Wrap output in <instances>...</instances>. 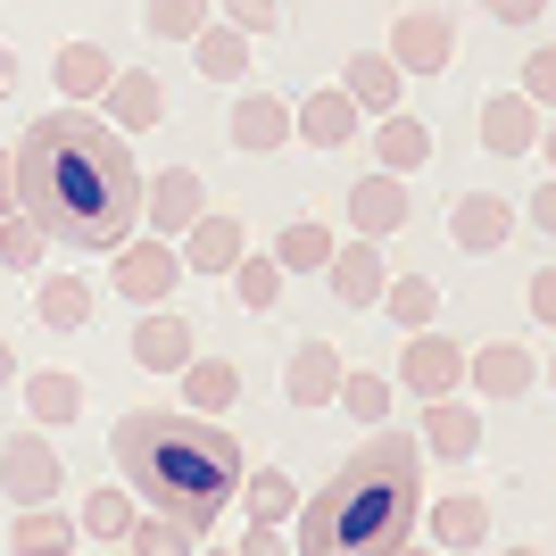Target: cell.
Here are the masks:
<instances>
[{
  "label": "cell",
  "instance_id": "cell-5",
  "mask_svg": "<svg viewBox=\"0 0 556 556\" xmlns=\"http://www.w3.org/2000/svg\"><path fill=\"white\" fill-rule=\"evenodd\" d=\"M109 257H116L109 282H116V291H125L134 307H166V300H175V282H184V257L166 250L159 232H141V241H116Z\"/></svg>",
  "mask_w": 556,
  "mask_h": 556
},
{
  "label": "cell",
  "instance_id": "cell-15",
  "mask_svg": "<svg viewBox=\"0 0 556 556\" xmlns=\"http://www.w3.org/2000/svg\"><path fill=\"white\" fill-rule=\"evenodd\" d=\"M341 357H332V341H300L291 349V374H282V391H291V407H332L341 399Z\"/></svg>",
  "mask_w": 556,
  "mask_h": 556
},
{
  "label": "cell",
  "instance_id": "cell-20",
  "mask_svg": "<svg viewBox=\"0 0 556 556\" xmlns=\"http://www.w3.org/2000/svg\"><path fill=\"white\" fill-rule=\"evenodd\" d=\"M341 92L357 100L366 116H391L399 109V59H391V50H357V59L341 67Z\"/></svg>",
  "mask_w": 556,
  "mask_h": 556
},
{
  "label": "cell",
  "instance_id": "cell-6",
  "mask_svg": "<svg viewBox=\"0 0 556 556\" xmlns=\"http://www.w3.org/2000/svg\"><path fill=\"white\" fill-rule=\"evenodd\" d=\"M399 382L416 399H457V382H465V341H448V332H407L399 341Z\"/></svg>",
  "mask_w": 556,
  "mask_h": 556
},
{
  "label": "cell",
  "instance_id": "cell-36",
  "mask_svg": "<svg viewBox=\"0 0 556 556\" xmlns=\"http://www.w3.org/2000/svg\"><path fill=\"white\" fill-rule=\"evenodd\" d=\"M208 9L216 0H150V34H159V42H191V34L208 25Z\"/></svg>",
  "mask_w": 556,
  "mask_h": 556
},
{
  "label": "cell",
  "instance_id": "cell-1",
  "mask_svg": "<svg viewBox=\"0 0 556 556\" xmlns=\"http://www.w3.org/2000/svg\"><path fill=\"white\" fill-rule=\"evenodd\" d=\"M9 175H17V216H34L59 250H116V241H134L141 191H150L125 134L109 116L75 109V100L25 125L17 150H9Z\"/></svg>",
  "mask_w": 556,
  "mask_h": 556
},
{
  "label": "cell",
  "instance_id": "cell-50",
  "mask_svg": "<svg viewBox=\"0 0 556 556\" xmlns=\"http://www.w3.org/2000/svg\"><path fill=\"white\" fill-rule=\"evenodd\" d=\"M200 556H241V548H200Z\"/></svg>",
  "mask_w": 556,
  "mask_h": 556
},
{
  "label": "cell",
  "instance_id": "cell-26",
  "mask_svg": "<svg viewBox=\"0 0 556 556\" xmlns=\"http://www.w3.org/2000/svg\"><path fill=\"white\" fill-rule=\"evenodd\" d=\"M374 150H382V166H391V175H416V166L432 159V134H424V116L391 109V116H382V134H374Z\"/></svg>",
  "mask_w": 556,
  "mask_h": 556
},
{
  "label": "cell",
  "instance_id": "cell-49",
  "mask_svg": "<svg viewBox=\"0 0 556 556\" xmlns=\"http://www.w3.org/2000/svg\"><path fill=\"white\" fill-rule=\"evenodd\" d=\"M540 150H548V166H556V125H548V134H540Z\"/></svg>",
  "mask_w": 556,
  "mask_h": 556
},
{
  "label": "cell",
  "instance_id": "cell-46",
  "mask_svg": "<svg viewBox=\"0 0 556 556\" xmlns=\"http://www.w3.org/2000/svg\"><path fill=\"white\" fill-rule=\"evenodd\" d=\"M9 84H17V50L0 42V92H9Z\"/></svg>",
  "mask_w": 556,
  "mask_h": 556
},
{
  "label": "cell",
  "instance_id": "cell-32",
  "mask_svg": "<svg viewBox=\"0 0 556 556\" xmlns=\"http://www.w3.org/2000/svg\"><path fill=\"white\" fill-rule=\"evenodd\" d=\"M134 556H200V532L191 523H175V515H150V523H134Z\"/></svg>",
  "mask_w": 556,
  "mask_h": 556
},
{
  "label": "cell",
  "instance_id": "cell-24",
  "mask_svg": "<svg viewBox=\"0 0 556 556\" xmlns=\"http://www.w3.org/2000/svg\"><path fill=\"white\" fill-rule=\"evenodd\" d=\"M241 507H250V523H291V515H300V482H291L282 465L241 473Z\"/></svg>",
  "mask_w": 556,
  "mask_h": 556
},
{
  "label": "cell",
  "instance_id": "cell-28",
  "mask_svg": "<svg viewBox=\"0 0 556 556\" xmlns=\"http://www.w3.org/2000/svg\"><path fill=\"white\" fill-rule=\"evenodd\" d=\"M75 548V523L59 515V498L50 507H17V556H67Z\"/></svg>",
  "mask_w": 556,
  "mask_h": 556
},
{
  "label": "cell",
  "instance_id": "cell-44",
  "mask_svg": "<svg viewBox=\"0 0 556 556\" xmlns=\"http://www.w3.org/2000/svg\"><path fill=\"white\" fill-rule=\"evenodd\" d=\"M532 225H540V232H556V175L532 191Z\"/></svg>",
  "mask_w": 556,
  "mask_h": 556
},
{
  "label": "cell",
  "instance_id": "cell-39",
  "mask_svg": "<svg viewBox=\"0 0 556 556\" xmlns=\"http://www.w3.org/2000/svg\"><path fill=\"white\" fill-rule=\"evenodd\" d=\"M515 92L532 100V109H556V50H532V59H523V84H515Z\"/></svg>",
  "mask_w": 556,
  "mask_h": 556
},
{
  "label": "cell",
  "instance_id": "cell-38",
  "mask_svg": "<svg viewBox=\"0 0 556 556\" xmlns=\"http://www.w3.org/2000/svg\"><path fill=\"white\" fill-rule=\"evenodd\" d=\"M275 266H332V232L325 225H291L275 241Z\"/></svg>",
  "mask_w": 556,
  "mask_h": 556
},
{
  "label": "cell",
  "instance_id": "cell-41",
  "mask_svg": "<svg viewBox=\"0 0 556 556\" xmlns=\"http://www.w3.org/2000/svg\"><path fill=\"white\" fill-rule=\"evenodd\" d=\"M241 556H300V548L282 540V523H250V540H241Z\"/></svg>",
  "mask_w": 556,
  "mask_h": 556
},
{
  "label": "cell",
  "instance_id": "cell-16",
  "mask_svg": "<svg viewBox=\"0 0 556 556\" xmlns=\"http://www.w3.org/2000/svg\"><path fill=\"white\" fill-rule=\"evenodd\" d=\"M325 282H332V300L341 307H382V250L374 241H349V250H332V266H325Z\"/></svg>",
  "mask_w": 556,
  "mask_h": 556
},
{
  "label": "cell",
  "instance_id": "cell-51",
  "mask_svg": "<svg viewBox=\"0 0 556 556\" xmlns=\"http://www.w3.org/2000/svg\"><path fill=\"white\" fill-rule=\"evenodd\" d=\"M498 556H540V548H498Z\"/></svg>",
  "mask_w": 556,
  "mask_h": 556
},
{
  "label": "cell",
  "instance_id": "cell-19",
  "mask_svg": "<svg viewBox=\"0 0 556 556\" xmlns=\"http://www.w3.org/2000/svg\"><path fill=\"white\" fill-rule=\"evenodd\" d=\"M100 100H109V125H116V134H125V125L141 134V125H159V116H166V84H159V75H141V67H116Z\"/></svg>",
  "mask_w": 556,
  "mask_h": 556
},
{
  "label": "cell",
  "instance_id": "cell-17",
  "mask_svg": "<svg viewBox=\"0 0 556 556\" xmlns=\"http://www.w3.org/2000/svg\"><path fill=\"white\" fill-rule=\"evenodd\" d=\"M300 134V125H291V109H282L275 92H241L232 100V141H241V150H250V159H266V150H282V141Z\"/></svg>",
  "mask_w": 556,
  "mask_h": 556
},
{
  "label": "cell",
  "instance_id": "cell-11",
  "mask_svg": "<svg viewBox=\"0 0 556 556\" xmlns=\"http://www.w3.org/2000/svg\"><path fill=\"white\" fill-rule=\"evenodd\" d=\"M349 225H357V241H382V232L407 225V175H366V184L349 191Z\"/></svg>",
  "mask_w": 556,
  "mask_h": 556
},
{
  "label": "cell",
  "instance_id": "cell-37",
  "mask_svg": "<svg viewBox=\"0 0 556 556\" xmlns=\"http://www.w3.org/2000/svg\"><path fill=\"white\" fill-rule=\"evenodd\" d=\"M341 407H349V416H366V424H382V416H391V382L349 366V374H341Z\"/></svg>",
  "mask_w": 556,
  "mask_h": 556
},
{
  "label": "cell",
  "instance_id": "cell-29",
  "mask_svg": "<svg viewBox=\"0 0 556 556\" xmlns=\"http://www.w3.org/2000/svg\"><path fill=\"white\" fill-rule=\"evenodd\" d=\"M34 307H42V325H84V316H92V282L84 275H42V291H34Z\"/></svg>",
  "mask_w": 556,
  "mask_h": 556
},
{
  "label": "cell",
  "instance_id": "cell-40",
  "mask_svg": "<svg viewBox=\"0 0 556 556\" xmlns=\"http://www.w3.org/2000/svg\"><path fill=\"white\" fill-rule=\"evenodd\" d=\"M216 9H225V25H241V34H282L275 0H216Z\"/></svg>",
  "mask_w": 556,
  "mask_h": 556
},
{
  "label": "cell",
  "instance_id": "cell-35",
  "mask_svg": "<svg viewBox=\"0 0 556 556\" xmlns=\"http://www.w3.org/2000/svg\"><path fill=\"white\" fill-rule=\"evenodd\" d=\"M382 307H391V316H399L407 332H424V325H432V307H441V291H432L424 275H399L391 291H382Z\"/></svg>",
  "mask_w": 556,
  "mask_h": 556
},
{
  "label": "cell",
  "instance_id": "cell-4",
  "mask_svg": "<svg viewBox=\"0 0 556 556\" xmlns=\"http://www.w3.org/2000/svg\"><path fill=\"white\" fill-rule=\"evenodd\" d=\"M67 490V465L42 432H17V441H0V498L9 507H50Z\"/></svg>",
  "mask_w": 556,
  "mask_h": 556
},
{
  "label": "cell",
  "instance_id": "cell-31",
  "mask_svg": "<svg viewBox=\"0 0 556 556\" xmlns=\"http://www.w3.org/2000/svg\"><path fill=\"white\" fill-rule=\"evenodd\" d=\"M42 250H50V232L34 225V216H0V266H9V275H34Z\"/></svg>",
  "mask_w": 556,
  "mask_h": 556
},
{
  "label": "cell",
  "instance_id": "cell-33",
  "mask_svg": "<svg viewBox=\"0 0 556 556\" xmlns=\"http://www.w3.org/2000/svg\"><path fill=\"white\" fill-rule=\"evenodd\" d=\"M75 523H84L92 540H125V532H134V498L109 482V490H92V498H84V515H75Z\"/></svg>",
  "mask_w": 556,
  "mask_h": 556
},
{
  "label": "cell",
  "instance_id": "cell-3",
  "mask_svg": "<svg viewBox=\"0 0 556 556\" xmlns=\"http://www.w3.org/2000/svg\"><path fill=\"white\" fill-rule=\"evenodd\" d=\"M109 457L116 473L134 482V498L150 515H175L208 540L216 515L241 498V441L208 416H159V407H134V416L109 424Z\"/></svg>",
  "mask_w": 556,
  "mask_h": 556
},
{
  "label": "cell",
  "instance_id": "cell-22",
  "mask_svg": "<svg viewBox=\"0 0 556 556\" xmlns=\"http://www.w3.org/2000/svg\"><path fill=\"white\" fill-rule=\"evenodd\" d=\"M109 75H116V59L100 42H59V92H67V100H100V92H109Z\"/></svg>",
  "mask_w": 556,
  "mask_h": 556
},
{
  "label": "cell",
  "instance_id": "cell-18",
  "mask_svg": "<svg viewBox=\"0 0 556 556\" xmlns=\"http://www.w3.org/2000/svg\"><path fill=\"white\" fill-rule=\"evenodd\" d=\"M540 141V109L523 92H498V100H482V150H498V159H523Z\"/></svg>",
  "mask_w": 556,
  "mask_h": 556
},
{
  "label": "cell",
  "instance_id": "cell-43",
  "mask_svg": "<svg viewBox=\"0 0 556 556\" xmlns=\"http://www.w3.org/2000/svg\"><path fill=\"white\" fill-rule=\"evenodd\" d=\"M482 9H490V17H498V25H532L540 9H548V0H482Z\"/></svg>",
  "mask_w": 556,
  "mask_h": 556
},
{
  "label": "cell",
  "instance_id": "cell-8",
  "mask_svg": "<svg viewBox=\"0 0 556 556\" xmlns=\"http://www.w3.org/2000/svg\"><path fill=\"white\" fill-rule=\"evenodd\" d=\"M448 50H457V25H448V9H399L391 25V59L399 75H441Z\"/></svg>",
  "mask_w": 556,
  "mask_h": 556
},
{
  "label": "cell",
  "instance_id": "cell-45",
  "mask_svg": "<svg viewBox=\"0 0 556 556\" xmlns=\"http://www.w3.org/2000/svg\"><path fill=\"white\" fill-rule=\"evenodd\" d=\"M0 216H17V175H9V159H0Z\"/></svg>",
  "mask_w": 556,
  "mask_h": 556
},
{
  "label": "cell",
  "instance_id": "cell-23",
  "mask_svg": "<svg viewBox=\"0 0 556 556\" xmlns=\"http://www.w3.org/2000/svg\"><path fill=\"white\" fill-rule=\"evenodd\" d=\"M232 399H241V366H232V357H191L184 366V407L216 416V407H232Z\"/></svg>",
  "mask_w": 556,
  "mask_h": 556
},
{
  "label": "cell",
  "instance_id": "cell-7",
  "mask_svg": "<svg viewBox=\"0 0 556 556\" xmlns=\"http://www.w3.org/2000/svg\"><path fill=\"white\" fill-rule=\"evenodd\" d=\"M200 216H208V184H200V166H159L150 191H141V225L159 232V241H175V232H191Z\"/></svg>",
  "mask_w": 556,
  "mask_h": 556
},
{
  "label": "cell",
  "instance_id": "cell-21",
  "mask_svg": "<svg viewBox=\"0 0 556 556\" xmlns=\"http://www.w3.org/2000/svg\"><path fill=\"white\" fill-rule=\"evenodd\" d=\"M424 448L432 457H473L482 448V416L457 407V399H424Z\"/></svg>",
  "mask_w": 556,
  "mask_h": 556
},
{
  "label": "cell",
  "instance_id": "cell-2",
  "mask_svg": "<svg viewBox=\"0 0 556 556\" xmlns=\"http://www.w3.org/2000/svg\"><path fill=\"white\" fill-rule=\"evenodd\" d=\"M424 532V441L374 432L357 441L316 498H300V556H391Z\"/></svg>",
  "mask_w": 556,
  "mask_h": 556
},
{
  "label": "cell",
  "instance_id": "cell-25",
  "mask_svg": "<svg viewBox=\"0 0 556 556\" xmlns=\"http://www.w3.org/2000/svg\"><path fill=\"white\" fill-rule=\"evenodd\" d=\"M25 407H34V424H75L84 416V382L42 366V374H25Z\"/></svg>",
  "mask_w": 556,
  "mask_h": 556
},
{
  "label": "cell",
  "instance_id": "cell-42",
  "mask_svg": "<svg viewBox=\"0 0 556 556\" xmlns=\"http://www.w3.org/2000/svg\"><path fill=\"white\" fill-rule=\"evenodd\" d=\"M532 316L556 332V266H540V275H532Z\"/></svg>",
  "mask_w": 556,
  "mask_h": 556
},
{
  "label": "cell",
  "instance_id": "cell-12",
  "mask_svg": "<svg viewBox=\"0 0 556 556\" xmlns=\"http://www.w3.org/2000/svg\"><path fill=\"white\" fill-rule=\"evenodd\" d=\"M357 116H366V109L332 84V92H307L300 109H291V125H300L307 150H341V141H357Z\"/></svg>",
  "mask_w": 556,
  "mask_h": 556
},
{
  "label": "cell",
  "instance_id": "cell-13",
  "mask_svg": "<svg viewBox=\"0 0 556 556\" xmlns=\"http://www.w3.org/2000/svg\"><path fill=\"white\" fill-rule=\"evenodd\" d=\"M465 374H473L482 399H523L532 391V349L523 341H482L473 357H465Z\"/></svg>",
  "mask_w": 556,
  "mask_h": 556
},
{
  "label": "cell",
  "instance_id": "cell-52",
  "mask_svg": "<svg viewBox=\"0 0 556 556\" xmlns=\"http://www.w3.org/2000/svg\"><path fill=\"white\" fill-rule=\"evenodd\" d=\"M548 382H556V357H548Z\"/></svg>",
  "mask_w": 556,
  "mask_h": 556
},
{
  "label": "cell",
  "instance_id": "cell-10",
  "mask_svg": "<svg viewBox=\"0 0 556 556\" xmlns=\"http://www.w3.org/2000/svg\"><path fill=\"white\" fill-rule=\"evenodd\" d=\"M191 341H200V332H191L175 307H150V316L134 325V366H150V374H184L191 357H200Z\"/></svg>",
  "mask_w": 556,
  "mask_h": 556
},
{
  "label": "cell",
  "instance_id": "cell-9",
  "mask_svg": "<svg viewBox=\"0 0 556 556\" xmlns=\"http://www.w3.org/2000/svg\"><path fill=\"white\" fill-rule=\"evenodd\" d=\"M241 257H250V232H241V216H225V208H208L184 232V266L191 275H232Z\"/></svg>",
  "mask_w": 556,
  "mask_h": 556
},
{
  "label": "cell",
  "instance_id": "cell-27",
  "mask_svg": "<svg viewBox=\"0 0 556 556\" xmlns=\"http://www.w3.org/2000/svg\"><path fill=\"white\" fill-rule=\"evenodd\" d=\"M424 532L441 548H473V540H490V507L482 498H441V507H424Z\"/></svg>",
  "mask_w": 556,
  "mask_h": 556
},
{
  "label": "cell",
  "instance_id": "cell-48",
  "mask_svg": "<svg viewBox=\"0 0 556 556\" xmlns=\"http://www.w3.org/2000/svg\"><path fill=\"white\" fill-rule=\"evenodd\" d=\"M391 556H441V548H424V540H407V548H391Z\"/></svg>",
  "mask_w": 556,
  "mask_h": 556
},
{
  "label": "cell",
  "instance_id": "cell-30",
  "mask_svg": "<svg viewBox=\"0 0 556 556\" xmlns=\"http://www.w3.org/2000/svg\"><path fill=\"white\" fill-rule=\"evenodd\" d=\"M191 50H200L208 75H250V34H241V25H200Z\"/></svg>",
  "mask_w": 556,
  "mask_h": 556
},
{
  "label": "cell",
  "instance_id": "cell-47",
  "mask_svg": "<svg viewBox=\"0 0 556 556\" xmlns=\"http://www.w3.org/2000/svg\"><path fill=\"white\" fill-rule=\"evenodd\" d=\"M0 382H17V349L0 341Z\"/></svg>",
  "mask_w": 556,
  "mask_h": 556
},
{
  "label": "cell",
  "instance_id": "cell-34",
  "mask_svg": "<svg viewBox=\"0 0 556 556\" xmlns=\"http://www.w3.org/2000/svg\"><path fill=\"white\" fill-rule=\"evenodd\" d=\"M232 291H241V307L266 316V307H282V266L275 257H241V266H232Z\"/></svg>",
  "mask_w": 556,
  "mask_h": 556
},
{
  "label": "cell",
  "instance_id": "cell-14",
  "mask_svg": "<svg viewBox=\"0 0 556 556\" xmlns=\"http://www.w3.org/2000/svg\"><path fill=\"white\" fill-rule=\"evenodd\" d=\"M507 232H515V208L498 191H457V208H448V241L457 250H498Z\"/></svg>",
  "mask_w": 556,
  "mask_h": 556
}]
</instances>
